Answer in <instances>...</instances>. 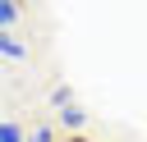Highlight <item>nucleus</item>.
<instances>
[{
	"instance_id": "nucleus-1",
	"label": "nucleus",
	"mask_w": 147,
	"mask_h": 142,
	"mask_svg": "<svg viewBox=\"0 0 147 142\" xmlns=\"http://www.w3.org/2000/svg\"><path fill=\"white\" fill-rule=\"evenodd\" d=\"M0 55H5V60H28V46H23L18 37H9V32L0 27Z\"/></svg>"
},
{
	"instance_id": "nucleus-2",
	"label": "nucleus",
	"mask_w": 147,
	"mask_h": 142,
	"mask_svg": "<svg viewBox=\"0 0 147 142\" xmlns=\"http://www.w3.org/2000/svg\"><path fill=\"white\" fill-rule=\"evenodd\" d=\"M23 18V0H0V27H14Z\"/></svg>"
},
{
	"instance_id": "nucleus-3",
	"label": "nucleus",
	"mask_w": 147,
	"mask_h": 142,
	"mask_svg": "<svg viewBox=\"0 0 147 142\" xmlns=\"http://www.w3.org/2000/svg\"><path fill=\"white\" fill-rule=\"evenodd\" d=\"M0 142H28V128L14 119H0Z\"/></svg>"
},
{
	"instance_id": "nucleus-4",
	"label": "nucleus",
	"mask_w": 147,
	"mask_h": 142,
	"mask_svg": "<svg viewBox=\"0 0 147 142\" xmlns=\"http://www.w3.org/2000/svg\"><path fill=\"white\" fill-rule=\"evenodd\" d=\"M60 119H64V128H83V119H87V115H83L78 105H64V110H60Z\"/></svg>"
},
{
	"instance_id": "nucleus-5",
	"label": "nucleus",
	"mask_w": 147,
	"mask_h": 142,
	"mask_svg": "<svg viewBox=\"0 0 147 142\" xmlns=\"http://www.w3.org/2000/svg\"><path fill=\"white\" fill-rule=\"evenodd\" d=\"M28 142H55V128L51 124H37V128H28Z\"/></svg>"
},
{
	"instance_id": "nucleus-6",
	"label": "nucleus",
	"mask_w": 147,
	"mask_h": 142,
	"mask_svg": "<svg viewBox=\"0 0 147 142\" xmlns=\"http://www.w3.org/2000/svg\"><path fill=\"white\" fill-rule=\"evenodd\" d=\"M64 142H87V137H78V133H74V137H64Z\"/></svg>"
}]
</instances>
